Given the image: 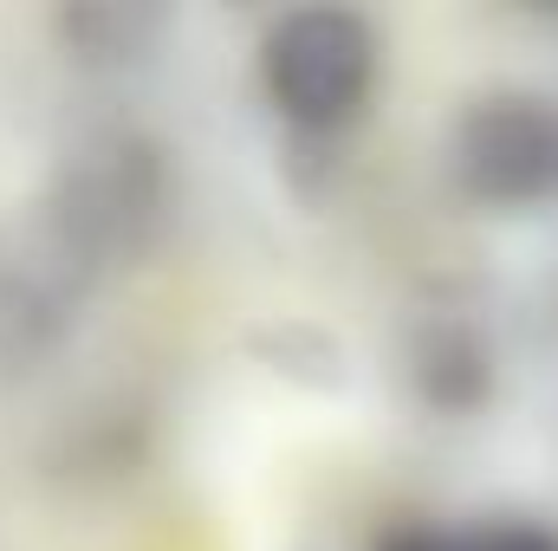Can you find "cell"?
<instances>
[{
  "label": "cell",
  "instance_id": "6da1fadb",
  "mask_svg": "<svg viewBox=\"0 0 558 551\" xmlns=\"http://www.w3.org/2000/svg\"><path fill=\"white\" fill-rule=\"evenodd\" d=\"M39 201L111 279L124 267H143L162 247V234L175 228L182 182L162 137L137 124H98L59 149L52 175L39 182Z\"/></svg>",
  "mask_w": 558,
  "mask_h": 551
},
{
  "label": "cell",
  "instance_id": "7a4b0ae2",
  "mask_svg": "<svg viewBox=\"0 0 558 551\" xmlns=\"http://www.w3.org/2000/svg\"><path fill=\"white\" fill-rule=\"evenodd\" d=\"M254 78L292 143H331L377 98L384 33L357 7H286L254 46Z\"/></svg>",
  "mask_w": 558,
  "mask_h": 551
},
{
  "label": "cell",
  "instance_id": "3957f363",
  "mask_svg": "<svg viewBox=\"0 0 558 551\" xmlns=\"http://www.w3.org/2000/svg\"><path fill=\"white\" fill-rule=\"evenodd\" d=\"M98 285V260L59 228L39 195L0 208V390L33 383L72 344Z\"/></svg>",
  "mask_w": 558,
  "mask_h": 551
},
{
  "label": "cell",
  "instance_id": "277c9868",
  "mask_svg": "<svg viewBox=\"0 0 558 551\" xmlns=\"http://www.w3.org/2000/svg\"><path fill=\"white\" fill-rule=\"evenodd\" d=\"M448 182L474 208L526 215L558 201V105L539 91H481L448 124Z\"/></svg>",
  "mask_w": 558,
  "mask_h": 551
},
{
  "label": "cell",
  "instance_id": "5b68a950",
  "mask_svg": "<svg viewBox=\"0 0 558 551\" xmlns=\"http://www.w3.org/2000/svg\"><path fill=\"white\" fill-rule=\"evenodd\" d=\"M397 364H403V390L441 421L481 415L494 403V377H500L494 344L468 311H422L416 325H403Z\"/></svg>",
  "mask_w": 558,
  "mask_h": 551
},
{
  "label": "cell",
  "instance_id": "8992f818",
  "mask_svg": "<svg viewBox=\"0 0 558 551\" xmlns=\"http://www.w3.org/2000/svg\"><path fill=\"white\" fill-rule=\"evenodd\" d=\"M52 33L65 46L72 65L85 72H131L143 59H156L162 33H169V7H143V0H85L52 13Z\"/></svg>",
  "mask_w": 558,
  "mask_h": 551
},
{
  "label": "cell",
  "instance_id": "52a82bcc",
  "mask_svg": "<svg viewBox=\"0 0 558 551\" xmlns=\"http://www.w3.org/2000/svg\"><path fill=\"white\" fill-rule=\"evenodd\" d=\"M468 551H558V532L539 519H487V526H468Z\"/></svg>",
  "mask_w": 558,
  "mask_h": 551
},
{
  "label": "cell",
  "instance_id": "ba28073f",
  "mask_svg": "<svg viewBox=\"0 0 558 551\" xmlns=\"http://www.w3.org/2000/svg\"><path fill=\"white\" fill-rule=\"evenodd\" d=\"M377 551H468V526H428V519H403L390 526Z\"/></svg>",
  "mask_w": 558,
  "mask_h": 551
}]
</instances>
